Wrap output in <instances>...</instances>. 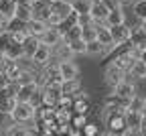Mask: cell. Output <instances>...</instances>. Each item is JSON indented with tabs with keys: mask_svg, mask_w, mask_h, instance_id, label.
<instances>
[{
	"mask_svg": "<svg viewBox=\"0 0 146 136\" xmlns=\"http://www.w3.org/2000/svg\"><path fill=\"white\" fill-rule=\"evenodd\" d=\"M79 91H81V83H79V79H71V81H63V83H61V95H67V98H75Z\"/></svg>",
	"mask_w": 146,
	"mask_h": 136,
	"instance_id": "18",
	"label": "cell"
},
{
	"mask_svg": "<svg viewBox=\"0 0 146 136\" xmlns=\"http://www.w3.org/2000/svg\"><path fill=\"white\" fill-rule=\"evenodd\" d=\"M10 120L16 124H29L35 120V108L31 104H16L10 112Z\"/></svg>",
	"mask_w": 146,
	"mask_h": 136,
	"instance_id": "1",
	"label": "cell"
},
{
	"mask_svg": "<svg viewBox=\"0 0 146 136\" xmlns=\"http://www.w3.org/2000/svg\"><path fill=\"white\" fill-rule=\"evenodd\" d=\"M2 57H6V59H10V61H21L23 59V45H16V43H10L8 45V49L2 53Z\"/></svg>",
	"mask_w": 146,
	"mask_h": 136,
	"instance_id": "21",
	"label": "cell"
},
{
	"mask_svg": "<svg viewBox=\"0 0 146 136\" xmlns=\"http://www.w3.org/2000/svg\"><path fill=\"white\" fill-rule=\"evenodd\" d=\"M0 63H2V55H0Z\"/></svg>",
	"mask_w": 146,
	"mask_h": 136,
	"instance_id": "39",
	"label": "cell"
},
{
	"mask_svg": "<svg viewBox=\"0 0 146 136\" xmlns=\"http://www.w3.org/2000/svg\"><path fill=\"white\" fill-rule=\"evenodd\" d=\"M138 61H142V63L146 65V49H142V51L138 53Z\"/></svg>",
	"mask_w": 146,
	"mask_h": 136,
	"instance_id": "34",
	"label": "cell"
},
{
	"mask_svg": "<svg viewBox=\"0 0 146 136\" xmlns=\"http://www.w3.org/2000/svg\"><path fill=\"white\" fill-rule=\"evenodd\" d=\"M87 16L94 25H102L108 16V8L102 4V0H89V8H87Z\"/></svg>",
	"mask_w": 146,
	"mask_h": 136,
	"instance_id": "3",
	"label": "cell"
},
{
	"mask_svg": "<svg viewBox=\"0 0 146 136\" xmlns=\"http://www.w3.org/2000/svg\"><path fill=\"white\" fill-rule=\"evenodd\" d=\"M39 39L36 37H27V41L23 43V59H27V61H31L33 59V55H35V51L39 49Z\"/></svg>",
	"mask_w": 146,
	"mask_h": 136,
	"instance_id": "17",
	"label": "cell"
},
{
	"mask_svg": "<svg viewBox=\"0 0 146 136\" xmlns=\"http://www.w3.org/2000/svg\"><path fill=\"white\" fill-rule=\"evenodd\" d=\"M110 29V37H112L114 45H124L128 43V39H130V27L126 23L124 25H118V27H108Z\"/></svg>",
	"mask_w": 146,
	"mask_h": 136,
	"instance_id": "10",
	"label": "cell"
},
{
	"mask_svg": "<svg viewBox=\"0 0 146 136\" xmlns=\"http://www.w3.org/2000/svg\"><path fill=\"white\" fill-rule=\"evenodd\" d=\"M126 112H138V114H146V98L140 93H136L134 98L128 102V110Z\"/></svg>",
	"mask_w": 146,
	"mask_h": 136,
	"instance_id": "19",
	"label": "cell"
},
{
	"mask_svg": "<svg viewBox=\"0 0 146 136\" xmlns=\"http://www.w3.org/2000/svg\"><path fill=\"white\" fill-rule=\"evenodd\" d=\"M53 59L55 61H71L73 59V53L69 51L67 43H61V45H57L53 49Z\"/></svg>",
	"mask_w": 146,
	"mask_h": 136,
	"instance_id": "20",
	"label": "cell"
},
{
	"mask_svg": "<svg viewBox=\"0 0 146 136\" xmlns=\"http://www.w3.org/2000/svg\"><path fill=\"white\" fill-rule=\"evenodd\" d=\"M130 136H142V134H130Z\"/></svg>",
	"mask_w": 146,
	"mask_h": 136,
	"instance_id": "38",
	"label": "cell"
},
{
	"mask_svg": "<svg viewBox=\"0 0 146 136\" xmlns=\"http://www.w3.org/2000/svg\"><path fill=\"white\" fill-rule=\"evenodd\" d=\"M10 122H12V120H10V116H6V114L0 112V128H6Z\"/></svg>",
	"mask_w": 146,
	"mask_h": 136,
	"instance_id": "31",
	"label": "cell"
},
{
	"mask_svg": "<svg viewBox=\"0 0 146 136\" xmlns=\"http://www.w3.org/2000/svg\"><path fill=\"white\" fill-rule=\"evenodd\" d=\"M85 55H89V57H102V55H106V49L94 39V41L85 43Z\"/></svg>",
	"mask_w": 146,
	"mask_h": 136,
	"instance_id": "23",
	"label": "cell"
},
{
	"mask_svg": "<svg viewBox=\"0 0 146 136\" xmlns=\"http://www.w3.org/2000/svg\"><path fill=\"white\" fill-rule=\"evenodd\" d=\"M14 18H16V21H21L23 25H27L29 21H33V4L29 2V0H18V2H16Z\"/></svg>",
	"mask_w": 146,
	"mask_h": 136,
	"instance_id": "9",
	"label": "cell"
},
{
	"mask_svg": "<svg viewBox=\"0 0 146 136\" xmlns=\"http://www.w3.org/2000/svg\"><path fill=\"white\" fill-rule=\"evenodd\" d=\"M96 27V41L106 49V53H110L116 45H114V41H112V37H110V29L102 23V25H94Z\"/></svg>",
	"mask_w": 146,
	"mask_h": 136,
	"instance_id": "7",
	"label": "cell"
},
{
	"mask_svg": "<svg viewBox=\"0 0 146 136\" xmlns=\"http://www.w3.org/2000/svg\"><path fill=\"white\" fill-rule=\"evenodd\" d=\"M100 136H110V134H108V132H104V134H100Z\"/></svg>",
	"mask_w": 146,
	"mask_h": 136,
	"instance_id": "37",
	"label": "cell"
},
{
	"mask_svg": "<svg viewBox=\"0 0 146 136\" xmlns=\"http://www.w3.org/2000/svg\"><path fill=\"white\" fill-rule=\"evenodd\" d=\"M57 75L61 77V81H71L79 79V65L75 61H57Z\"/></svg>",
	"mask_w": 146,
	"mask_h": 136,
	"instance_id": "2",
	"label": "cell"
},
{
	"mask_svg": "<svg viewBox=\"0 0 146 136\" xmlns=\"http://www.w3.org/2000/svg\"><path fill=\"white\" fill-rule=\"evenodd\" d=\"M8 83H10V79H8V77H6L4 73H0V91L6 89V87H8Z\"/></svg>",
	"mask_w": 146,
	"mask_h": 136,
	"instance_id": "32",
	"label": "cell"
},
{
	"mask_svg": "<svg viewBox=\"0 0 146 136\" xmlns=\"http://www.w3.org/2000/svg\"><path fill=\"white\" fill-rule=\"evenodd\" d=\"M79 29H81V39L85 43H89V41H94V39H96V27H94V23H91V25H83Z\"/></svg>",
	"mask_w": 146,
	"mask_h": 136,
	"instance_id": "27",
	"label": "cell"
},
{
	"mask_svg": "<svg viewBox=\"0 0 146 136\" xmlns=\"http://www.w3.org/2000/svg\"><path fill=\"white\" fill-rule=\"evenodd\" d=\"M112 93L116 95L118 100H122V102H130L134 95L138 93V89H136V85L132 83V81H128V79H124L122 83H118L114 89H112Z\"/></svg>",
	"mask_w": 146,
	"mask_h": 136,
	"instance_id": "4",
	"label": "cell"
},
{
	"mask_svg": "<svg viewBox=\"0 0 146 136\" xmlns=\"http://www.w3.org/2000/svg\"><path fill=\"white\" fill-rule=\"evenodd\" d=\"M49 27L43 23V21H36V18H33V21H29L27 25H25V31H27V35L29 37H36V39H39L45 31H47Z\"/></svg>",
	"mask_w": 146,
	"mask_h": 136,
	"instance_id": "16",
	"label": "cell"
},
{
	"mask_svg": "<svg viewBox=\"0 0 146 136\" xmlns=\"http://www.w3.org/2000/svg\"><path fill=\"white\" fill-rule=\"evenodd\" d=\"M102 4L108 8V12H110V10H116V8H120L118 0H102Z\"/></svg>",
	"mask_w": 146,
	"mask_h": 136,
	"instance_id": "30",
	"label": "cell"
},
{
	"mask_svg": "<svg viewBox=\"0 0 146 136\" xmlns=\"http://www.w3.org/2000/svg\"><path fill=\"white\" fill-rule=\"evenodd\" d=\"M67 47H69V51L73 53V57H75V55H85V41H83V39H75V41H69V43H67Z\"/></svg>",
	"mask_w": 146,
	"mask_h": 136,
	"instance_id": "25",
	"label": "cell"
},
{
	"mask_svg": "<svg viewBox=\"0 0 146 136\" xmlns=\"http://www.w3.org/2000/svg\"><path fill=\"white\" fill-rule=\"evenodd\" d=\"M39 89H41L39 81L29 83V85H21V87H18V91H16V95H14V100H16L18 104H29V100H31Z\"/></svg>",
	"mask_w": 146,
	"mask_h": 136,
	"instance_id": "11",
	"label": "cell"
},
{
	"mask_svg": "<svg viewBox=\"0 0 146 136\" xmlns=\"http://www.w3.org/2000/svg\"><path fill=\"white\" fill-rule=\"evenodd\" d=\"M12 43V39H10V33L8 31H0V55H2L6 49H8V45Z\"/></svg>",
	"mask_w": 146,
	"mask_h": 136,
	"instance_id": "29",
	"label": "cell"
},
{
	"mask_svg": "<svg viewBox=\"0 0 146 136\" xmlns=\"http://www.w3.org/2000/svg\"><path fill=\"white\" fill-rule=\"evenodd\" d=\"M81 134L83 136H100V126L96 122H87L83 128H81Z\"/></svg>",
	"mask_w": 146,
	"mask_h": 136,
	"instance_id": "28",
	"label": "cell"
},
{
	"mask_svg": "<svg viewBox=\"0 0 146 136\" xmlns=\"http://www.w3.org/2000/svg\"><path fill=\"white\" fill-rule=\"evenodd\" d=\"M128 73H132V77H136V79H146V65L136 59V61L132 63V67H130V71H128Z\"/></svg>",
	"mask_w": 146,
	"mask_h": 136,
	"instance_id": "24",
	"label": "cell"
},
{
	"mask_svg": "<svg viewBox=\"0 0 146 136\" xmlns=\"http://www.w3.org/2000/svg\"><path fill=\"white\" fill-rule=\"evenodd\" d=\"M14 10H16V0H0V14L6 21L14 18Z\"/></svg>",
	"mask_w": 146,
	"mask_h": 136,
	"instance_id": "22",
	"label": "cell"
},
{
	"mask_svg": "<svg viewBox=\"0 0 146 136\" xmlns=\"http://www.w3.org/2000/svg\"><path fill=\"white\" fill-rule=\"evenodd\" d=\"M6 23H8V21H6L2 14H0V31H4V29H6Z\"/></svg>",
	"mask_w": 146,
	"mask_h": 136,
	"instance_id": "35",
	"label": "cell"
},
{
	"mask_svg": "<svg viewBox=\"0 0 146 136\" xmlns=\"http://www.w3.org/2000/svg\"><path fill=\"white\" fill-rule=\"evenodd\" d=\"M128 43H130V47L142 51L146 49V35L142 33L140 27H130V39H128Z\"/></svg>",
	"mask_w": 146,
	"mask_h": 136,
	"instance_id": "13",
	"label": "cell"
},
{
	"mask_svg": "<svg viewBox=\"0 0 146 136\" xmlns=\"http://www.w3.org/2000/svg\"><path fill=\"white\" fill-rule=\"evenodd\" d=\"M51 59H53V49L47 47V45H39V49L35 51L33 59H31V63L39 65V67H47L51 63Z\"/></svg>",
	"mask_w": 146,
	"mask_h": 136,
	"instance_id": "8",
	"label": "cell"
},
{
	"mask_svg": "<svg viewBox=\"0 0 146 136\" xmlns=\"http://www.w3.org/2000/svg\"><path fill=\"white\" fill-rule=\"evenodd\" d=\"M71 110L75 112V114H79V116H87V112H89V98H87V93L83 89L75 95V98H73Z\"/></svg>",
	"mask_w": 146,
	"mask_h": 136,
	"instance_id": "12",
	"label": "cell"
},
{
	"mask_svg": "<svg viewBox=\"0 0 146 136\" xmlns=\"http://www.w3.org/2000/svg\"><path fill=\"white\" fill-rule=\"evenodd\" d=\"M124 23H126V12H124V8L110 10L108 16H106V21H104L106 27H118V25H124Z\"/></svg>",
	"mask_w": 146,
	"mask_h": 136,
	"instance_id": "15",
	"label": "cell"
},
{
	"mask_svg": "<svg viewBox=\"0 0 146 136\" xmlns=\"http://www.w3.org/2000/svg\"><path fill=\"white\" fill-rule=\"evenodd\" d=\"M0 136H2V134H0Z\"/></svg>",
	"mask_w": 146,
	"mask_h": 136,
	"instance_id": "40",
	"label": "cell"
},
{
	"mask_svg": "<svg viewBox=\"0 0 146 136\" xmlns=\"http://www.w3.org/2000/svg\"><path fill=\"white\" fill-rule=\"evenodd\" d=\"M136 2V0H118V4H120V8H124V6H132Z\"/></svg>",
	"mask_w": 146,
	"mask_h": 136,
	"instance_id": "33",
	"label": "cell"
},
{
	"mask_svg": "<svg viewBox=\"0 0 146 136\" xmlns=\"http://www.w3.org/2000/svg\"><path fill=\"white\" fill-rule=\"evenodd\" d=\"M124 77H126V73H124L122 69H118L114 63H108V67H106V71H104V79H106V85H108L110 89H114L118 83H122Z\"/></svg>",
	"mask_w": 146,
	"mask_h": 136,
	"instance_id": "5",
	"label": "cell"
},
{
	"mask_svg": "<svg viewBox=\"0 0 146 136\" xmlns=\"http://www.w3.org/2000/svg\"><path fill=\"white\" fill-rule=\"evenodd\" d=\"M138 27H140V29H142V33L146 35V21H140V25H138Z\"/></svg>",
	"mask_w": 146,
	"mask_h": 136,
	"instance_id": "36",
	"label": "cell"
},
{
	"mask_svg": "<svg viewBox=\"0 0 146 136\" xmlns=\"http://www.w3.org/2000/svg\"><path fill=\"white\" fill-rule=\"evenodd\" d=\"M132 10H134L136 18L146 21V0H136V2L132 4Z\"/></svg>",
	"mask_w": 146,
	"mask_h": 136,
	"instance_id": "26",
	"label": "cell"
},
{
	"mask_svg": "<svg viewBox=\"0 0 146 136\" xmlns=\"http://www.w3.org/2000/svg\"><path fill=\"white\" fill-rule=\"evenodd\" d=\"M39 43H41V45H47V47H51V49H55L57 45L63 43V35H61V31H59L57 27H49V29L39 37Z\"/></svg>",
	"mask_w": 146,
	"mask_h": 136,
	"instance_id": "6",
	"label": "cell"
},
{
	"mask_svg": "<svg viewBox=\"0 0 146 136\" xmlns=\"http://www.w3.org/2000/svg\"><path fill=\"white\" fill-rule=\"evenodd\" d=\"M4 136H35V132H33L27 124L10 122V124L4 128Z\"/></svg>",
	"mask_w": 146,
	"mask_h": 136,
	"instance_id": "14",
	"label": "cell"
}]
</instances>
